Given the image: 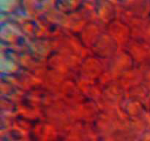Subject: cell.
Returning <instances> with one entry per match:
<instances>
[{
    "instance_id": "6da1fadb",
    "label": "cell",
    "mask_w": 150,
    "mask_h": 141,
    "mask_svg": "<svg viewBox=\"0 0 150 141\" xmlns=\"http://www.w3.org/2000/svg\"><path fill=\"white\" fill-rule=\"evenodd\" d=\"M19 0H1V7L5 10H11L18 3Z\"/></svg>"
}]
</instances>
